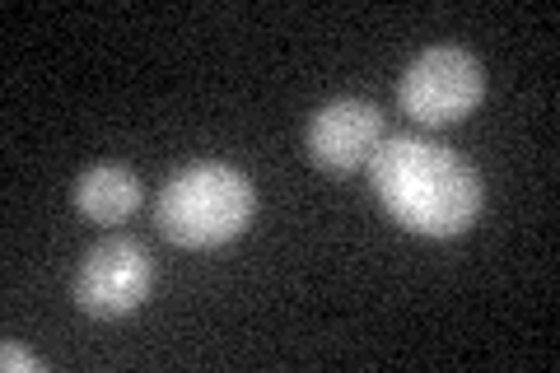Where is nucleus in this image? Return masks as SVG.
<instances>
[{
    "instance_id": "nucleus-1",
    "label": "nucleus",
    "mask_w": 560,
    "mask_h": 373,
    "mask_svg": "<svg viewBox=\"0 0 560 373\" xmlns=\"http://www.w3.org/2000/svg\"><path fill=\"white\" fill-rule=\"evenodd\" d=\"M370 187L378 206L420 238H458L481 220V173L458 150L425 136H383L370 159Z\"/></svg>"
},
{
    "instance_id": "nucleus-2",
    "label": "nucleus",
    "mask_w": 560,
    "mask_h": 373,
    "mask_svg": "<svg viewBox=\"0 0 560 373\" xmlns=\"http://www.w3.org/2000/svg\"><path fill=\"white\" fill-rule=\"evenodd\" d=\"M253 215H257L253 177L234 164H220V159L183 164L164 183L160 201H154L160 234L173 247H191V253L234 243L238 234H248Z\"/></svg>"
},
{
    "instance_id": "nucleus-3",
    "label": "nucleus",
    "mask_w": 560,
    "mask_h": 373,
    "mask_svg": "<svg viewBox=\"0 0 560 373\" xmlns=\"http://www.w3.org/2000/svg\"><path fill=\"white\" fill-rule=\"evenodd\" d=\"M481 98H486V70L458 43L425 47L397 80V113L430 131L471 117L481 108Z\"/></svg>"
},
{
    "instance_id": "nucleus-4",
    "label": "nucleus",
    "mask_w": 560,
    "mask_h": 373,
    "mask_svg": "<svg viewBox=\"0 0 560 373\" xmlns=\"http://www.w3.org/2000/svg\"><path fill=\"white\" fill-rule=\"evenodd\" d=\"M154 294V257L140 238L113 234L84 253L75 271V308L98 317V323H117V317L136 313Z\"/></svg>"
},
{
    "instance_id": "nucleus-5",
    "label": "nucleus",
    "mask_w": 560,
    "mask_h": 373,
    "mask_svg": "<svg viewBox=\"0 0 560 373\" xmlns=\"http://www.w3.org/2000/svg\"><path fill=\"white\" fill-rule=\"evenodd\" d=\"M383 136H388V121H383V108L370 98H331L323 103L308 121L304 150L323 173H355L370 168V159L378 154Z\"/></svg>"
},
{
    "instance_id": "nucleus-6",
    "label": "nucleus",
    "mask_w": 560,
    "mask_h": 373,
    "mask_svg": "<svg viewBox=\"0 0 560 373\" xmlns=\"http://www.w3.org/2000/svg\"><path fill=\"white\" fill-rule=\"evenodd\" d=\"M140 197H145V191H140V173L131 164H117V159L90 164L75 177V187H70V201H75V210L84 220H94V224L131 220Z\"/></svg>"
},
{
    "instance_id": "nucleus-7",
    "label": "nucleus",
    "mask_w": 560,
    "mask_h": 373,
    "mask_svg": "<svg viewBox=\"0 0 560 373\" xmlns=\"http://www.w3.org/2000/svg\"><path fill=\"white\" fill-rule=\"evenodd\" d=\"M0 369H5V373H14V369H24V373H43L47 364H43L33 350H24L20 341H0Z\"/></svg>"
}]
</instances>
